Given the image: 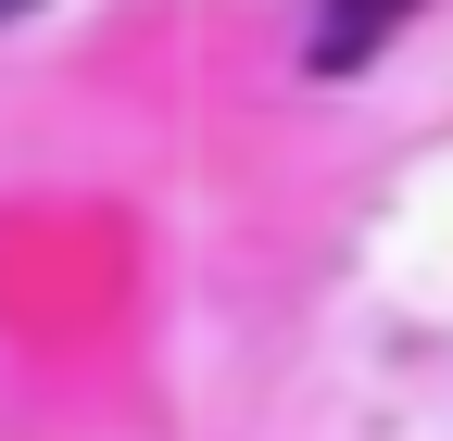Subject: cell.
I'll list each match as a JSON object with an SVG mask.
<instances>
[{
  "mask_svg": "<svg viewBox=\"0 0 453 441\" xmlns=\"http://www.w3.org/2000/svg\"><path fill=\"white\" fill-rule=\"evenodd\" d=\"M390 26H416V0H315V76H365Z\"/></svg>",
  "mask_w": 453,
  "mask_h": 441,
  "instance_id": "obj_1",
  "label": "cell"
}]
</instances>
